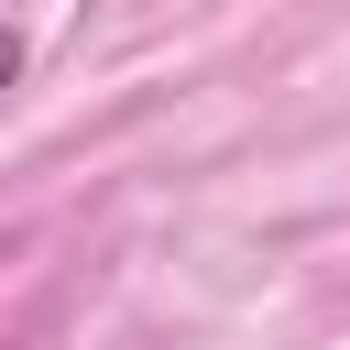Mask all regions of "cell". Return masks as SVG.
I'll return each instance as SVG.
<instances>
[{"label":"cell","mask_w":350,"mask_h":350,"mask_svg":"<svg viewBox=\"0 0 350 350\" xmlns=\"http://www.w3.org/2000/svg\"><path fill=\"white\" fill-rule=\"evenodd\" d=\"M22 66H33V55H22V33L0 22V88H22Z\"/></svg>","instance_id":"cell-1"}]
</instances>
